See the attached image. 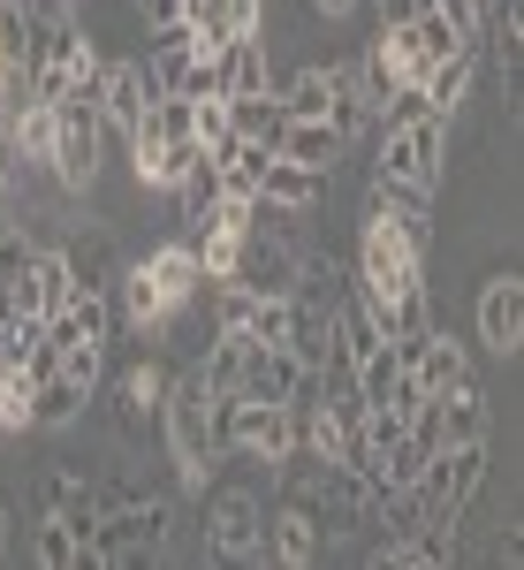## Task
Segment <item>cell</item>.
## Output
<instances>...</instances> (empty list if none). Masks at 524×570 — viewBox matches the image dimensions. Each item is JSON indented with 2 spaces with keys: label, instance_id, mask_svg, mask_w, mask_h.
Returning <instances> with one entry per match:
<instances>
[{
  "label": "cell",
  "instance_id": "obj_2",
  "mask_svg": "<svg viewBox=\"0 0 524 570\" xmlns=\"http://www.w3.org/2000/svg\"><path fill=\"white\" fill-rule=\"evenodd\" d=\"M168 532H175V510H168V494H122V502H107L99 510V525L85 532V563L99 570H122V563H145V556H160L168 548Z\"/></svg>",
  "mask_w": 524,
  "mask_h": 570
},
{
  "label": "cell",
  "instance_id": "obj_33",
  "mask_svg": "<svg viewBox=\"0 0 524 570\" xmlns=\"http://www.w3.org/2000/svg\"><path fill=\"white\" fill-rule=\"evenodd\" d=\"M8 228H16V214H8V206H0V236H8Z\"/></svg>",
  "mask_w": 524,
  "mask_h": 570
},
{
  "label": "cell",
  "instance_id": "obj_17",
  "mask_svg": "<svg viewBox=\"0 0 524 570\" xmlns=\"http://www.w3.org/2000/svg\"><path fill=\"white\" fill-rule=\"evenodd\" d=\"M214 85H220V99H244V91H266L274 85V69H266V31L259 39H228L214 53Z\"/></svg>",
  "mask_w": 524,
  "mask_h": 570
},
{
  "label": "cell",
  "instance_id": "obj_19",
  "mask_svg": "<svg viewBox=\"0 0 524 570\" xmlns=\"http://www.w3.org/2000/svg\"><path fill=\"white\" fill-rule=\"evenodd\" d=\"M85 403H91V389H77L69 373H39V381H31V426H39V434H61V426L85 419Z\"/></svg>",
  "mask_w": 524,
  "mask_h": 570
},
{
  "label": "cell",
  "instance_id": "obj_15",
  "mask_svg": "<svg viewBox=\"0 0 524 570\" xmlns=\"http://www.w3.org/2000/svg\"><path fill=\"white\" fill-rule=\"evenodd\" d=\"M39 510H46V518H61V525H77V532H91V525H99V510H107V487H91L85 472H46Z\"/></svg>",
  "mask_w": 524,
  "mask_h": 570
},
{
  "label": "cell",
  "instance_id": "obj_13",
  "mask_svg": "<svg viewBox=\"0 0 524 570\" xmlns=\"http://www.w3.org/2000/svg\"><path fill=\"white\" fill-rule=\"evenodd\" d=\"M145 274H152V289H160V305H168V320L182 305H190V297H206V266H198V252H190V244H182V236H168V244H152V252H145Z\"/></svg>",
  "mask_w": 524,
  "mask_h": 570
},
{
  "label": "cell",
  "instance_id": "obj_31",
  "mask_svg": "<svg viewBox=\"0 0 524 570\" xmlns=\"http://www.w3.org/2000/svg\"><path fill=\"white\" fill-rule=\"evenodd\" d=\"M349 8H365V0H312V16H349Z\"/></svg>",
  "mask_w": 524,
  "mask_h": 570
},
{
  "label": "cell",
  "instance_id": "obj_9",
  "mask_svg": "<svg viewBox=\"0 0 524 570\" xmlns=\"http://www.w3.org/2000/svg\"><path fill=\"white\" fill-rule=\"evenodd\" d=\"M99 122H107V145L122 153V137H130V122L152 107V77H145V61H107L99 69Z\"/></svg>",
  "mask_w": 524,
  "mask_h": 570
},
{
  "label": "cell",
  "instance_id": "obj_28",
  "mask_svg": "<svg viewBox=\"0 0 524 570\" xmlns=\"http://www.w3.org/2000/svg\"><path fill=\"white\" fill-rule=\"evenodd\" d=\"M23 426H31V373L0 365V434H23Z\"/></svg>",
  "mask_w": 524,
  "mask_h": 570
},
{
  "label": "cell",
  "instance_id": "obj_18",
  "mask_svg": "<svg viewBox=\"0 0 524 570\" xmlns=\"http://www.w3.org/2000/svg\"><path fill=\"white\" fill-rule=\"evenodd\" d=\"M349 137L335 130V122H281V160H297V168H312V176H335V160H343Z\"/></svg>",
  "mask_w": 524,
  "mask_h": 570
},
{
  "label": "cell",
  "instance_id": "obj_5",
  "mask_svg": "<svg viewBox=\"0 0 524 570\" xmlns=\"http://www.w3.org/2000/svg\"><path fill=\"white\" fill-rule=\"evenodd\" d=\"M441 160H448V122H441V115H418V122L373 130V176H395V183L434 190V183H441Z\"/></svg>",
  "mask_w": 524,
  "mask_h": 570
},
{
  "label": "cell",
  "instance_id": "obj_4",
  "mask_svg": "<svg viewBox=\"0 0 524 570\" xmlns=\"http://www.w3.org/2000/svg\"><path fill=\"white\" fill-rule=\"evenodd\" d=\"M99 160H107V122L91 99H53V153H46V176L69 198L99 190Z\"/></svg>",
  "mask_w": 524,
  "mask_h": 570
},
{
  "label": "cell",
  "instance_id": "obj_24",
  "mask_svg": "<svg viewBox=\"0 0 524 570\" xmlns=\"http://www.w3.org/2000/svg\"><path fill=\"white\" fill-rule=\"evenodd\" d=\"M228 122H236V137L244 145H281V99H274V85L266 91H244V99H228Z\"/></svg>",
  "mask_w": 524,
  "mask_h": 570
},
{
  "label": "cell",
  "instance_id": "obj_20",
  "mask_svg": "<svg viewBox=\"0 0 524 570\" xmlns=\"http://www.w3.org/2000/svg\"><path fill=\"white\" fill-rule=\"evenodd\" d=\"M319 190H327V176H312V168H297V160H266V176H259V198H274V206H289V214H312L319 206Z\"/></svg>",
  "mask_w": 524,
  "mask_h": 570
},
{
  "label": "cell",
  "instance_id": "obj_7",
  "mask_svg": "<svg viewBox=\"0 0 524 570\" xmlns=\"http://www.w3.org/2000/svg\"><path fill=\"white\" fill-rule=\"evenodd\" d=\"M289 449H297V411H289V403H251V395H236V411H228V434H220V456L281 464Z\"/></svg>",
  "mask_w": 524,
  "mask_h": 570
},
{
  "label": "cell",
  "instance_id": "obj_26",
  "mask_svg": "<svg viewBox=\"0 0 524 570\" xmlns=\"http://www.w3.org/2000/svg\"><path fill=\"white\" fill-rule=\"evenodd\" d=\"M69 320H77V343H99V351H107V343H115V327H122L107 289H69Z\"/></svg>",
  "mask_w": 524,
  "mask_h": 570
},
{
  "label": "cell",
  "instance_id": "obj_8",
  "mask_svg": "<svg viewBox=\"0 0 524 570\" xmlns=\"http://www.w3.org/2000/svg\"><path fill=\"white\" fill-rule=\"evenodd\" d=\"M479 343L494 357H517L524 351V282H517V266L486 274V289H479Z\"/></svg>",
  "mask_w": 524,
  "mask_h": 570
},
{
  "label": "cell",
  "instance_id": "obj_29",
  "mask_svg": "<svg viewBox=\"0 0 524 570\" xmlns=\"http://www.w3.org/2000/svg\"><path fill=\"white\" fill-rule=\"evenodd\" d=\"M418 8H434V16H441V23H448L464 46H479V31H486V8H479V0H418Z\"/></svg>",
  "mask_w": 524,
  "mask_h": 570
},
{
  "label": "cell",
  "instance_id": "obj_21",
  "mask_svg": "<svg viewBox=\"0 0 524 570\" xmlns=\"http://www.w3.org/2000/svg\"><path fill=\"white\" fill-rule=\"evenodd\" d=\"M61 259H69V274H77V289H115V274H122L115 244H107V228L69 236V244H61Z\"/></svg>",
  "mask_w": 524,
  "mask_h": 570
},
{
  "label": "cell",
  "instance_id": "obj_22",
  "mask_svg": "<svg viewBox=\"0 0 524 570\" xmlns=\"http://www.w3.org/2000/svg\"><path fill=\"white\" fill-rule=\"evenodd\" d=\"M274 99H281V115H289V122H327L335 85H327V69L312 61V69H297V77H281V85H274Z\"/></svg>",
  "mask_w": 524,
  "mask_h": 570
},
{
  "label": "cell",
  "instance_id": "obj_3",
  "mask_svg": "<svg viewBox=\"0 0 524 570\" xmlns=\"http://www.w3.org/2000/svg\"><path fill=\"white\" fill-rule=\"evenodd\" d=\"M365 297H395V289H418L426 282V244L403 228V220L373 214L365 206V220H357V274H349Z\"/></svg>",
  "mask_w": 524,
  "mask_h": 570
},
{
  "label": "cell",
  "instance_id": "obj_16",
  "mask_svg": "<svg viewBox=\"0 0 524 570\" xmlns=\"http://www.w3.org/2000/svg\"><path fill=\"white\" fill-rule=\"evenodd\" d=\"M365 206H373V214H388V220H403L418 244H434V190H418V183H395V176H373Z\"/></svg>",
  "mask_w": 524,
  "mask_h": 570
},
{
  "label": "cell",
  "instance_id": "obj_10",
  "mask_svg": "<svg viewBox=\"0 0 524 570\" xmlns=\"http://www.w3.org/2000/svg\"><path fill=\"white\" fill-rule=\"evenodd\" d=\"M69 289H77V274L61 259V244H39L23 274H16V320H53V312L69 305Z\"/></svg>",
  "mask_w": 524,
  "mask_h": 570
},
{
  "label": "cell",
  "instance_id": "obj_11",
  "mask_svg": "<svg viewBox=\"0 0 524 570\" xmlns=\"http://www.w3.org/2000/svg\"><path fill=\"white\" fill-rule=\"evenodd\" d=\"M403 365H411V389H418V395H448V389H464V381H472V357H464V343H456L441 320L418 335V351L403 357Z\"/></svg>",
  "mask_w": 524,
  "mask_h": 570
},
{
  "label": "cell",
  "instance_id": "obj_32",
  "mask_svg": "<svg viewBox=\"0 0 524 570\" xmlns=\"http://www.w3.org/2000/svg\"><path fill=\"white\" fill-rule=\"evenodd\" d=\"M0 548H8V502H0Z\"/></svg>",
  "mask_w": 524,
  "mask_h": 570
},
{
  "label": "cell",
  "instance_id": "obj_23",
  "mask_svg": "<svg viewBox=\"0 0 524 570\" xmlns=\"http://www.w3.org/2000/svg\"><path fill=\"white\" fill-rule=\"evenodd\" d=\"M244 351H251L244 335H228V327H214V343H206V357L190 365V373L206 381V395H236V389H244Z\"/></svg>",
  "mask_w": 524,
  "mask_h": 570
},
{
  "label": "cell",
  "instance_id": "obj_25",
  "mask_svg": "<svg viewBox=\"0 0 524 570\" xmlns=\"http://www.w3.org/2000/svg\"><path fill=\"white\" fill-rule=\"evenodd\" d=\"M175 220H198V214H214L220 206V160H206V153H198V160H190V168H182V176H175Z\"/></svg>",
  "mask_w": 524,
  "mask_h": 570
},
{
  "label": "cell",
  "instance_id": "obj_1",
  "mask_svg": "<svg viewBox=\"0 0 524 570\" xmlns=\"http://www.w3.org/2000/svg\"><path fill=\"white\" fill-rule=\"evenodd\" d=\"M160 441H168V456H175V480L190 487V494H206L214 487V464H220V449H214V411H206V381L182 365L168 381V395H160Z\"/></svg>",
  "mask_w": 524,
  "mask_h": 570
},
{
  "label": "cell",
  "instance_id": "obj_27",
  "mask_svg": "<svg viewBox=\"0 0 524 570\" xmlns=\"http://www.w3.org/2000/svg\"><path fill=\"white\" fill-rule=\"evenodd\" d=\"M31 563H46V570H77V563H85V532L61 525V518H39V532H31Z\"/></svg>",
  "mask_w": 524,
  "mask_h": 570
},
{
  "label": "cell",
  "instance_id": "obj_14",
  "mask_svg": "<svg viewBox=\"0 0 524 570\" xmlns=\"http://www.w3.org/2000/svg\"><path fill=\"white\" fill-rule=\"evenodd\" d=\"M160 395H168V373L145 357V365H130L122 381H115V426H122V441L152 434L160 426Z\"/></svg>",
  "mask_w": 524,
  "mask_h": 570
},
{
  "label": "cell",
  "instance_id": "obj_12",
  "mask_svg": "<svg viewBox=\"0 0 524 570\" xmlns=\"http://www.w3.org/2000/svg\"><path fill=\"white\" fill-rule=\"evenodd\" d=\"M305 381H312V365H297L289 343H251V351H244V389L236 395H251V403H289Z\"/></svg>",
  "mask_w": 524,
  "mask_h": 570
},
{
  "label": "cell",
  "instance_id": "obj_30",
  "mask_svg": "<svg viewBox=\"0 0 524 570\" xmlns=\"http://www.w3.org/2000/svg\"><path fill=\"white\" fill-rule=\"evenodd\" d=\"M373 16H380V31H388V23H411V16H418V0H373Z\"/></svg>",
  "mask_w": 524,
  "mask_h": 570
},
{
  "label": "cell",
  "instance_id": "obj_6",
  "mask_svg": "<svg viewBox=\"0 0 524 570\" xmlns=\"http://www.w3.org/2000/svg\"><path fill=\"white\" fill-rule=\"evenodd\" d=\"M206 548L228 563H266V502L251 487H206Z\"/></svg>",
  "mask_w": 524,
  "mask_h": 570
}]
</instances>
